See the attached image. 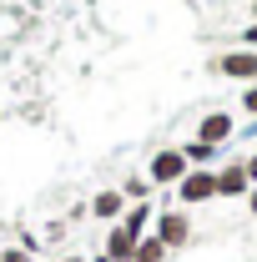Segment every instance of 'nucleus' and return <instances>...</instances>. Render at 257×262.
Listing matches in <instances>:
<instances>
[{"mask_svg": "<svg viewBox=\"0 0 257 262\" xmlns=\"http://www.w3.org/2000/svg\"><path fill=\"white\" fill-rule=\"evenodd\" d=\"M252 15H257V5H252Z\"/></svg>", "mask_w": 257, "mask_h": 262, "instance_id": "20", "label": "nucleus"}, {"mask_svg": "<svg viewBox=\"0 0 257 262\" xmlns=\"http://www.w3.org/2000/svg\"><path fill=\"white\" fill-rule=\"evenodd\" d=\"M242 166H247V182H252V187H257V157H247V162H242Z\"/></svg>", "mask_w": 257, "mask_h": 262, "instance_id": "14", "label": "nucleus"}, {"mask_svg": "<svg viewBox=\"0 0 257 262\" xmlns=\"http://www.w3.org/2000/svg\"><path fill=\"white\" fill-rule=\"evenodd\" d=\"M146 222H152V207H146V202H136L126 217H121V227H126V232H136V237H141V227H146Z\"/></svg>", "mask_w": 257, "mask_h": 262, "instance_id": "9", "label": "nucleus"}, {"mask_svg": "<svg viewBox=\"0 0 257 262\" xmlns=\"http://www.w3.org/2000/svg\"><path fill=\"white\" fill-rule=\"evenodd\" d=\"M96 217L101 222H116V217H126V192H96Z\"/></svg>", "mask_w": 257, "mask_h": 262, "instance_id": "8", "label": "nucleus"}, {"mask_svg": "<svg viewBox=\"0 0 257 262\" xmlns=\"http://www.w3.org/2000/svg\"><path fill=\"white\" fill-rule=\"evenodd\" d=\"M66 262H86V257H66Z\"/></svg>", "mask_w": 257, "mask_h": 262, "instance_id": "19", "label": "nucleus"}, {"mask_svg": "<svg viewBox=\"0 0 257 262\" xmlns=\"http://www.w3.org/2000/svg\"><path fill=\"white\" fill-rule=\"evenodd\" d=\"M247 207H252V217H257V187H252V192H247Z\"/></svg>", "mask_w": 257, "mask_h": 262, "instance_id": "17", "label": "nucleus"}, {"mask_svg": "<svg viewBox=\"0 0 257 262\" xmlns=\"http://www.w3.org/2000/svg\"><path fill=\"white\" fill-rule=\"evenodd\" d=\"M177 196H182V202H212V196H217V171H207V166L187 171V177L177 182Z\"/></svg>", "mask_w": 257, "mask_h": 262, "instance_id": "1", "label": "nucleus"}, {"mask_svg": "<svg viewBox=\"0 0 257 262\" xmlns=\"http://www.w3.org/2000/svg\"><path fill=\"white\" fill-rule=\"evenodd\" d=\"M91 262H111V257H106V252H101V257H91Z\"/></svg>", "mask_w": 257, "mask_h": 262, "instance_id": "18", "label": "nucleus"}, {"mask_svg": "<svg viewBox=\"0 0 257 262\" xmlns=\"http://www.w3.org/2000/svg\"><path fill=\"white\" fill-rule=\"evenodd\" d=\"M182 157H187V166H202V162H212V157H217V146H212V141H192V146H182Z\"/></svg>", "mask_w": 257, "mask_h": 262, "instance_id": "11", "label": "nucleus"}, {"mask_svg": "<svg viewBox=\"0 0 257 262\" xmlns=\"http://www.w3.org/2000/svg\"><path fill=\"white\" fill-rule=\"evenodd\" d=\"M136 242H141L136 232L116 227V232H111V237H106V257H111V262H136Z\"/></svg>", "mask_w": 257, "mask_h": 262, "instance_id": "6", "label": "nucleus"}, {"mask_svg": "<svg viewBox=\"0 0 257 262\" xmlns=\"http://www.w3.org/2000/svg\"><path fill=\"white\" fill-rule=\"evenodd\" d=\"M252 192V182H247V166L242 162H232L217 171V196H247Z\"/></svg>", "mask_w": 257, "mask_h": 262, "instance_id": "3", "label": "nucleus"}, {"mask_svg": "<svg viewBox=\"0 0 257 262\" xmlns=\"http://www.w3.org/2000/svg\"><path fill=\"white\" fill-rule=\"evenodd\" d=\"M242 40H247V46H257V20L247 26V35H242Z\"/></svg>", "mask_w": 257, "mask_h": 262, "instance_id": "16", "label": "nucleus"}, {"mask_svg": "<svg viewBox=\"0 0 257 262\" xmlns=\"http://www.w3.org/2000/svg\"><path fill=\"white\" fill-rule=\"evenodd\" d=\"M187 171H192V166H187V157H182V146H172V151H157V157H152V171H146V177L166 187V182H182Z\"/></svg>", "mask_w": 257, "mask_h": 262, "instance_id": "2", "label": "nucleus"}, {"mask_svg": "<svg viewBox=\"0 0 257 262\" xmlns=\"http://www.w3.org/2000/svg\"><path fill=\"white\" fill-rule=\"evenodd\" d=\"M161 257H166L161 237H141V242H136V262H161Z\"/></svg>", "mask_w": 257, "mask_h": 262, "instance_id": "10", "label": "nucleus"}, {"mask_svg": "<svg viewBox=\"0 0 257 262\" xmlns=\"http://www.w3.org/2000/svg\"><path fill=\"white\" fill-rule=\"evenodd\" d=\"M0 262H26V252H15V247H10V252H5Z\"/></svg>", "mask_w": 257, "mask_h": 262, "instance_id": "15", "label": "nucleus"}, {"mask_svg": "<svg viewBox=\"0 0 257 262\" xmlns=\"http://www.w3.org/2000/svg\"><path fill=\"white\" fill-rule=\"evenodd\" d=\"M146 187H152V177H131V182H126V196H131V202H141Z\"/></svg>", "mask_w": 257, "mask_h": 262, "instance_id": "12", "label": "nucleus"}, {"mask_svg": "<svg viewBox=\"0 0 257 262\" xmlns=\"http://www.w3.org/2000/svg\"><path fill=\"white\" fill-rule=\"evenodd\" d=\"M227 136H232V116H227V111H212V116L202 121V131H197V141H212V146H222Z\"/></svg>", "mask_w": 257, "mask_h": 262, "instance_id": "7", "label": "nucleus"}, {"mask_svg": "<svg viewBox=\"0 0 257 262\" xmlns=\"http://www.w3.org/2000/svg\"><path fill=\"white\" fill-rule=\"evenodd\" d=\"M157 237H161V247H182V242L192 237V227H187V217L161 212V217H157Z\"/></svg>", "mask_w": 257, "mask_h": 262, "instance_id": "5", "label": "nucleus"}, {"mask_svg": "<svg viewBox=\"0 0 257 262\" xmlns=\"http://www.w3.org/2000/svg\"><path fill=\"white\" fill-rule=\"evenodd\" d=\"M242 106H247V111H252V116H257V86H252V91H247V96H242Z\"/></svg>", "mask_w": 257, "mask_h": 262, "instance_id": "13", "label": "nucleus"}, {"mask_svg": "<svg viewBox=\"0 0 257 262\" xmlns=\"http://www.w3.org/2000/svg\"><path fill=\"white\" fill-rule=\"evenodd\" d=\"M217 71H222V76H237V81H257V56H252V51L217 56Z\"/></svg>", "mask_w": 257, "mask_h": 262, "instance_id": "4", "label": "nucleus"}]
</instances>
